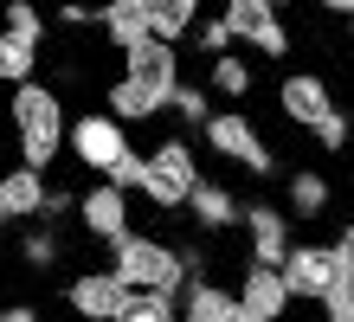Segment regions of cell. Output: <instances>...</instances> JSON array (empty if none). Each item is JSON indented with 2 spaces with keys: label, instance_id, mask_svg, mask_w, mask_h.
I'll list each match as a JSON object with an SVG mask.
<instances>
[{
  "label": "cell",
  "instance_id": "obj_1",
  "mask_svg": "<svg viewBox=\"0 0 354 322\" xmlns=\"http://www.w3.org/2000/svg\"><path fill=\"white\" fill-rule=\"evenodd\" d=\"M174 84H180V52L161 39H136V46H122V71L103 91V110L116 123H155L168 116Z\"/></svg>",
  "mask_w": 354,
  "mask_h": 322
},
{
  "label": "cell",
  "instance_id": "obj_2",
  "mask_svg": "<svg viewBox=\"0 0 354 322\" xmlns=\"http://www.w3.org/2000/svg\"><path fill=\"white\" fill-rule=\"evenodd\" d=\"M7 123H13V142H19V161L39 168V175H52V161L65 155V97L52 91V84H13V97H7Z\"/></svg>",
  "mask_w": 354,
  "mask_h": 322
},
{
  "label": "cell",
  "instance_id": "obj_3",
  "mask_svg": "<svg viewBox=\"0 0 354 322\" xmlns=\"http://www.w3.org/2000/svg\"><path fill=\"white\" fill-rule=\"evenodd\" d=\"M110 271L122 277L129 290H149V296H180L187 284V251L168 245V239H149V232H122L110 245Z\"/></svg>",
  "mask_w": 354,
  "mask_h": 322
},
{
  "label": "cell",
  "instance_id": "obj_4",
  "mask_svg": "<svg viewBox=\"0 0 354 322\" xmlns=\"http://www.w3.org/2000/svg\"><path fill=\"white\" fill-rule=\"evenodd\" d=\"M200 142L213 148L219 161H232L239 175H252V181H270V175H277V155H270L264 129L252 123V110H213V116L200 123Z\"/></svg>",
  "mask_w": 354,
  "mask_h": 322
},
{
  "label": "cell",
  "instance_id": "obj_5",
  "mask_svg": "<svg viewBox=\"0 0 354 322\" xmlns=\"http://www.w3.org/2000/svg\"><path fill=\"white\" fill-rule=\"evenodd\" d=\"M194 181H200L194 142H187V136H168V142H155L149 155H142V181H136V193H142L149 206H161V213H180L187 193H194Z\"/></svg>",
  "mask_w": 354,
  "mask_h": 322
},
{
  "label": "cell",
  "instance_id": "obj_6",
  "mask_svg": "<svg viewBox=\"0 0 354 322\" xmlns=\"http://www.w3.org/2000/svg\"><path fill=\"white\" fill-rule=\"evenodd\" d=\"M129 148H136L129 142V123H116L110 110H84V116L65 123V155L84 168V175H110Z\"/></svg>",
  "mask_w": 354,
  "mask_h": 322
},
{
  "label": "cell",
  "instance_id": "obj_7",
  "mask_svg": "<svg viewBox=\"0 0 354 322\" xmlns=\"http://www.w3.org/2000/svg\"><path fill=\"white\" fill-rule=\"evenodd\" d=\"M219 19L232 26V46L258 52V58H290V46H297L277 0H219Z\"/></svg>",
  "mask_w": 354,
  "mask_h": 322
},
{
  "label": "cell",
  "instance_id": "obj_8",
  "mask_svg": "<svg viewBox=\"0 0 354 322\" xmlns=\"http://www.w3.org/2000/svg\"><path fill=\"white\" fill-rule=\"evenodd\" d=\"M283 284H290V303H322L328 290H335V277H354V271H342L335 265V245H290L283 251Z\"/></svg>",
  "mask_w": 354,
  "mask_h": 322
},
{
  "label": "cell",
  "instance_id": "obj_9",
  "mask_svg": "<svg viewBox=\"0 0 354 322\" xmlns=\"http://www.w3.org/2000/svg\"><path fill=\"white\" fill-rule=\"evenodd\" d=\"M77 226L91 232L97 245H116L122 232H129V193H122L116 181H103V175H91V187L77 193Z\"/></svg>",
  "mask_w": 354,
  "mask_h": 322
},
{
  "label": "cell",
  "instance_id": "obj_10",
  "mask_svg": "<svg viewBox=\"0 0 354 322\" xmlns=\"http://www.w3.org/2000/svg\"><path fill=\"white\" fill-rule=\"evenodd\" d=\"M239 232H245V258H252V265H283V251L297 245V232H290V213H283V206H270V200L239 206Z\"/></svg>",
  "mask_w": 354,
  "mask_h": 322
},
{
  "label": "cell",
  "instance_id": "obj_11",
  "mask_svg": "<svg viewBox=\"0 0 354 322\" xmlns=\"http://www.w3.org/2000/svg\"><path fill=\"white\" fill-rule=\"evenodd\" d=\"M129 296H136V290L122 284L116 271H77L71 284H65V303H71L77 322H116Z\"/></svg>",
  "mask_w": 354,
  "mask_h": 322
},
{
  "label": "cell",
  "instance_id": "obj_12",
  "mask_svg": "<svg viewBox=\"0 0 354 322\" xmlns=\"http://www.w3.org/2000/svg\"><path fill=\"white\" fill-rule=\"evenodd\" d=\"M232 296H239V310L258 316V322H283V316H290V284H283L277 265H252V258H245Z\"/></svg>",
  "mask_w": 354,
  "mask_h": 322
},
{
  "label": "cell",
  "instance_id": "obj_13",
  "mask_svg": "<svg viewBox=\"0 0 354 322\" xmlns=\"http://www.w3.org/2000/svg\"><path fill=\"white\" fill-rule=\"evenodd\" d=\"M277 110H283L290 129H316L328 110H335V97H328V78H322V71H290V78L277 84Z\"/></svg>",
  "mask_w": 354,
  "mask_h": 322
},
{
  "label": "cell",
  "instance_id": "obj_14",
  "mask_svg": "<svg viewBox=\"0 0 354 322\" xmlns=\"http://www.w3.org/2000/svg\"><path fill=\"white\" fill-rule=\"evenodd\" d=\"M46 175L26 161H13V168H0V220H46Z\"/></svg>",
  "mask_w": 354,
  "mask_h": 322
},
{
  "label": "cell",
  "instance_id": "obj_15",
  "mask_svg": "<svg viewBox=\"0 0 354 322\" xmlns=\"http://www.w3.org/2000/svg\"><path fill=\"white\" fill-rule=\"evenodd\" d=\"M174 316L180 322H232L239 316V296L225 290V284H213L206 271H194L180 284V296H174Z\"/></svg>",
  "mask_w": 354,
  "mask_h": 322
},
{
  "label": "cell",
  "instance_id": "obj_16",
  "mask_svg": "<svg viewBox=\"0 0 354 322\" xmlns=\"http://www.w3.org/2000/svg\"><path fill=\"white\" fill-rule=\"evenodd\" d=\"M239 206L245 200H239L232 187H225V181H206V175L194 181V193H187V213H194L200 232H232L239 226Z\"/></svg>",
  "mask_w": 354,
  "mask_h": 322
},
{
  "label": "cell",
  "instance_id": "obj_17",
  "mask_svg": "<svg viewBox=\"0 0 354 322\" xmlns=\"http://www.w3.org/2000/svg\"><path fill=\"white\" fill-rule=\"evenodd\" d=\"M206 91L225 97V103H252V91H258L252 58H245L239 46H232V52H213V64H206Z\"/></svg>",
  "mask_w": 354,
  "mask_h": 322
},
{
  "label": "cell",
  "instance_id": "obj_18",
  "mask_svg": "<svg viewBox=\"0 0 354 322\" xmlns=\"http://www.w3.org/2000/svg\"><path fill=\"white\" fill-rule=\"evenodd\" d=\"M328 200H335V187H328L322 168H290V181H283V206L297 213V220H322Z\"/></svg>",
  "mask_w": 354,
  "mask_h": 322
},
{
  "label": "cell",
  "instance_id": "obj_19",
  "mask_svg": "<svg viewBox=\"0 0 354 322\" xmlns=\"http://www.w3.org/2000/svg\"><path fill=\"white\" fill-rule=\"evenodd\" d=\"M142 19H149V39L161 46H180L200 19V0H142Z\"/></svg>",
  "mask_w": 354,
  "mask_h": 322
},
{
  "label": "cell",
  "instance_id": "obj_20",
  "mask_svg": "<svg viewBox=\"0 0 354 322\" xmlns=\"http://www.w3.org/2000/svg\"><path fill=\"white\" fill-rule=\"evenodd\" d=\"M91 26H97L103 39H110L116 52H122V46H136V39H149V19H142V0H103Z\"/></svg>",
  "mask_w": 354,
  "mask_h": 322
},
{
  "label": "cell",
  "instance_id": "obj_21",
  "mask_svg": "<svg viewBox=\"0 0 354 322\" xmlns=\"http://www.w3.org/2000/svg\"><path fill=\"white\" fill-rule=\"evenodd\" d=\"M19 265H26V271H58V265H65V239L52 232V220H46V226L26 220V239H19Z\"/></svg>",
  "mask_w": 354,
  "mask_h": 322
},
{
  "label": "cell",
  "instance_id": "obj_22",
  "mask_svg": "<svg viewBox=\"0 0 354 322\" xmlns=\"http://www.w3.org/2000/svg\"><path fill=\"white\" fill-rule=\"evenodd\" d=\"M0 26H7L13 39H26V46L46 52V13H39V0H0Z\"/></svg>",
  "mask_w": 354,
  "mask_h": 322
},
{
  "label": "cell",
  "instance_id": "obj_23",
  "mask_svg": "<svg viewBox=\"0 0 354 322\" xmlns=\"http://www.w3.org/2000/svg\"><path fill=\"white\" fill-rule=\"evenodd\" d=\"M26 78H39V46H26V39H13L0 26V84H26Z\"/></svg>",
  "mask_w": 354,
  "mask_h": 322
},
{
  "label": "cell",
  "instance_id": "obj_24",
  "mask_svg": "<svg viewBox=\"0 0 354 322\" xmlns=\"http://www.w3.org/2000/svg\"><path fill=\"white\" fill-rule=\"evenodd\" d=\"M168 110H174V116H180L187 129H200L206 116H213V91H206V84H174Z\"/></svg>",
  "mask_w": 354,
  "mask_h": 322
},
{
  "label": "cell",
  "instance_id": "obj_25",
  "mask_svg": "<svg viewBox=\"0 0 354 322\" xmlns=\"http://www.w3.org/2000/svg\"><path fill=\"white\" fill-rule=\"evenodd\" d=\"M116 322H180V316H174V296H149V290H136L129 303H122Z\"/></svg>",
  "mask_w": 354,
  "mask_h": 322
},
{
  "label": "cell",
  "instance_id": "obj_26",
  "mask_svg": "<svg viewBox=\"0 0 354 322\" xmlns=\"http://www.w3.org/2000/svg\"><path fill=\"white\" fill-rule=\"evenodd\" d=\"M309 142H316V148H328V155H342V148L354 142V129H348V110H342V103H335V110H328L316 129H309Z\"/></svg>",
  "mask_w": 354,
  "mask_h": 322
},
{
  "label": "cell",
  "instance_id": "obj_27",
  "mask_svg": "<svg viewBox=\"0 0 354 322\" xmlns=\"http://www.w3.org/2000/svg\"><path fill=\"white\" fill-rule=\"evenodd\" d=\"M187 39H194L206 58H213V52H232V26H225L219 13H213V19H194V33H187Z\"/></svg>",
  "mask_w": 354,
  "mask_h": 322
},
{
  "label": "cell",
  "instance_id": "obj_28",
  "mask_svg": "<svg viewBox=\"0 0 354 322\" xmlns=\"http://www.w3.org/2000/svg\"><path fill=\"white\" fill-rule=\"evenodd\" d=\"M322 310H328V322H354V277H335V290L322 296Z\"/></svg>",
  "mask_w": 354,
  "mask_h": 322
},
{
  "label": "cell",
  "instance_id": "obj_29",
  "mask_svg": "<svg viewBox=\"0 0 354 322\" xmlns=\"http://www.w3.org/2000/svg\"><path fill=\"white\" fill-rule=\"evenodd\" d=\"M335 265H342V271H354V220L335 232Z\"/></svg>",
  "mask_w": 354,
  "mask_h": 322
},
{
  "label": "cell",
  "instance_id": "obj_30",
  "mask_svg": "<svg viewBox=\"0 0 354 322\" xmlns=\"http://www.w3.org/2000/svg\"><path fill=\"white\" fill-rule=\"evenodd\" d=\"M316 7H322V13H335V19H348V13H354V0H316Z\"/></svg>",
  "mask_w": 354,
  "mask_h": 322
},
{
  "label": "cell",
  "instance_id": "obj_31",
  "mask_svg": "<svg viewBox=\"0 0 354 322\" xmlns=\"http://www.w3.org/2000/svg\"><path fill=\"white\" fill-rule=\"evenodd\" d=\"M232 322H258V316H245V310H239V316H232Z\"/></svg>",
  "mask_w": 354,
  "mask_h": 322
},
{
  "label": "cell",
  "instance_id": "obj_32",
  "mask_svg": "<svg viewBox=\"0 0 354 322\" xmlns=\"http://www.w3.org/2000/svg\"><path fill=\"white\" fill-rule=\"evenodd\" d=\"M348 39H354V13H348Z\"/></svg>",
  "mask_w": 354,
  "mask_h": 322
},
{
  "label": "cell",
  "instance_id": "obj_33",
  "mask_svg": "<svg viewBox=\"0 0 354 322\" xmlns=\"http://www.w3.org/2000/svg\"><path fill=\"white\" fill-rule=\"evenodd\" d=\"M348 129H354V110H348Z\"/></svg>",
  "mask_w": 354,
  "mask_h": 322
},
{
  "label": "cell",
  "instance_id": "obj_34",
  "mask_svg": "<svg viewBox=\"0 0 354 322\" xmlns=\"http://www.w3.org/2000/svg\"><path fill=\"white\" fill-rule=\"evenodd\" d=\"M39 322H46V316H39Z\"/></svg>",
  "mask_w": 354,
  "mask_h": 322
},
{
  "label": "cell",
  "instance_id": "obj_35",
  "mask_svg": "<svg viewBox=\"0 0 354 322\" xmlns=\"http://www.w3.org/2000/svg\"><path fill=\"white\" fill-rule=\"evenodd\" d=\"M0 226H7V220H0Z\"/></svg>",
  "mask_w": 354,
  "mask_h": 322
},
{
  "label": "cell",
  "instance_id": "obj_36",
  "mask_svg": "<svg viewBox=\"0 0 354 322\" xmlns=\"http://www.w3.org/2000/svg\"><path fill=\"white\" fill-rule=\"evenodd\" d=\"M277 7H283V0H277Z\"/></svg>",
  "mask_w": 354,
  "mask_h": 322
}]
</instances>
